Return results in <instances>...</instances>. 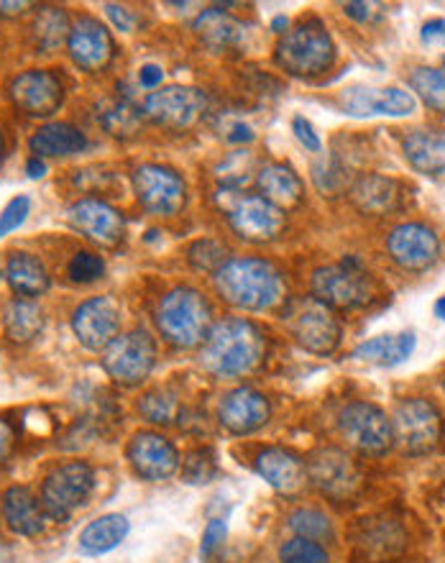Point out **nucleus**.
Masks as SVG:
<instances>
[{"label":"nucleus","mask_w":445,"mask_h":563,"mask_svg":"<svg viewBox=\"0 0 445 563\" xmlns=\"http://www.w3.org/2000/svg\"><path fill=\"white\" fill-rule=\"evenodd\" d=\"M267 356V333L248 318H223L210 328L200 346V366L210 377L238 379Z\"/></svg>","instance_id":"f257e3e1"},{"label":"nucleus","mask_w":445,"mask_h":563,"mask_svg":"<svg viewBox=\"0 0 445 563\" xmlns=\"http://www.w3.org/2000/svg\"><path fill=\"white\" fill-rule=\"evenodd\" d=\"M215 292L233 308L264 312L285 305L287 282L275 264L259 256H236L213 275Z\"/></svg>","instance_id":"f03ea898"},{"label":"nucleus","mask_w":445,"mask_h":563,"mask_svg":"<svg viewBox=\"0 0 445 563\" xmlns=\"http://www.w3.org/2000/svg\"><path fill=\"white\" fill-rule=\"evenodd\" d=\"M335 57H338V46L333 42V34L327 31L325 21L315 15L282 34L275 49L277 67L300 80L325 75L335 65Z\"/></svg>","instance_id":"7ed1b4c3"},{"label":"nucleus","mask_w":445,"mask_h":563,"mask_svg":"<svg viewBox=\"0 0 445 563\" xmlns=\"http://www.w3.org/2000/svg\"><path fill=\"white\" fill-rule=\"evenodd\" d=\"M156 328L169 346L182 351L202 346L213 328V308L200 289L175 287L156 305Z\"/></svg>","instance_id":"20e7f679"},{"label":"nucleus","mask_w":445,"mask_h":563,"mask_svg":"<svg viewBox=\"0 0 445 563\" xmlns=\"http://www.w3.org/2000/svg\"><path fill=\"white\" fill-rule=\"evenodd\" d=\"M282 325L297 346L315 356H331L343 341L341 318L312 295L290 297L282 305Z\"/></svg>","instance_id":"39448f33"},{"label":"nucleus","mask_w":445,"mask_h":563,"mask_svg":"<svg viewBox=\"0 0 445 563\" xmlns=\"http://www.w3.org/2000/svg\"><path fill=\"white\" fill-rule=\"evenodd\" d=\"M312 297L333 310H361L374 300V282L358 256H343L312 272Z\"/></svg>","instance_id":"423d86ee"},{"label":"nucleus","mask_w":445,"mask_h":563,"mask_svg":"<svg viewBox=\"0 0 445 563\" xmlns=\"http://www.w3.org/2000/svg\"><path fill=\"white\" fill-rule=\"evenodd\" d=\"M96 492V468L88 461H67L52 468L44 476L42 489H38V503H42L46 520L67 522L77 510L90 503Z\"/></svg>","instance_id":"0eeeda50"},{"label":"nucleus","mask_w":445,"mask_h":563,"mask_svg":"<svg viewBox=\"0 0 445 563\" xmlns=\"http://www.w3.org/2000/svg\"><path fill=\"white\" fill-rule=\"evenodd\" d=\"M394 443L404 456H431L441 449L445 438V420L438 405L425 397H410L397 405L394 418Z\"/></svg>","instance_id":"6e6552de"},{"label":"nucleus","mask_w":445,"mask_h":563,"mask_svg":"<svg viewBox=\"0 0 445 563\" xmlns=\"http://www.w3.org/2000/svg\"><path fill=\"white\" fill-rule=\"evenodd\" d=\"M103 372L121 387H138L152 377L156 366V341L144 328L119 333L103 351Z\"/></svg>","instance_id":"1a4fd4ad"},{"label":"nucleus","mask_w":445,"mask_h":563,"mask_svg":"<svg viewBox=\"0 0 445 563\" xmlns=\"http://www.w3.org/2000/svg\"><path fill=\"white\" fill-rule=\"evenodd\" d=\"M338 430L343 441L361 456H385L394 445L392 418L374 402H348L338 412Z\"/></svg>","instance_id":"9d476101"},{"label":"nucleus","mask_w":445,"mask_h":563,"mask_svg":"<svg viewBox=\"0 0 445 563\" xmlns=\"http://www.w3.org/2000/svg\"><path fill=\"white\" fill-rule=\"evenodd\" d=\"M233 198L225 200L223 213L238 239L248 244H271L285 231V210L271 206L262 195H241L231 190Z\"/></svg>","instance_id":"9b49d317"},{"label":"nucleus","mask_w":445,"mask_h":563,"mask_svg":"<svg viewBox=\"0 0 445 563\" xmlns=\"http://www.w3.org/2000/svg\"><path fill=\"white\" fill-rule=\"evenodd\" d=\"M205 108V92L190 85H167V88L148 92L144 100L146 119L169 131L192 129L202 119Z\"/></svg>","instance_id":"f8f14e48"},{"label":"nucleus","mask_w":445,"mask_h":563,"mask_svg":"<svg viewBox=\"0 0 445 563\" xmlns=\"http://www.w3.org/2000/svg\"><path fill=\"white\" fill-rule=\"evenodd\" d=\"M304 466H308V482L312 487L335 503L351 499L361 489V468L351 453L335 449V445L318 449Z\"/></svg>","instance_id":"ddd939ff"},{"label":"nucleus","mask_w":445,"mask_h":563,"mask_svg":"<svg viewBox=\"0 0 445 563\" xmlns=\"http://www.w3.org/2000/svg\"><path fill=\"white\" fill-rule=\"evenodd\" d=\"M8 96L23 115L46 121L65 103V80L54 69H26L8 85Z\"/></svg>","instance_id":"4468645a"},{"label":"nucleus","mask_w":445,"mask_h":563,"mask_svg":"<svg viewBox=\"0 0 445 563\" xmlns=\"http://www.w3.org/2000/svg\"><path fill=\"white\" fill-rule=\"evenodd\" d=\"M134 192L146 213L159 218H175L187 202L182 175L164 164H142L134 172Z\"/></svg>","instance_id":"2eb2a0df"},{"label":"nucleus","mask_w":445,"mask_h":563,"mask_svg":"<svg viewBox=\"0 0 445 563\" xmlns=\"http://www.w3.org/2000/svg\"><path fill=\"white\" fill-rule=\"evenodd\" d=\"M67 218L77 233L92 241L96 246L115 249L126 236V218L119 208L96 195H85L77 198L73 206L67 208Z\"/></svg>","instance_id":"dca6fc26"},{"label":"nucleus","mask_w":445,"mask_h":563,"mask_svg":"<svg viewBox=\"0 0 445 563\" xmlns=\"http://www.w3.org/2000/svg\"><path fill=\"white\" fill-rule=\"evenodd\" d=\"M387 254L404 272H427L441 260V239L431 225L408 221L394 225L387 236Z\"/></svg>","instance_id":"f3484780"},{"label":"nucleus","mask_w":445,"mask_h":563,"mask_svg":"<svg viewBox=\"0 0 445 563\" xmlns=\"http://www.w3.org/2000/svg\"><path fill=\"white\" fill-rule=\"evenodd\" d=\"M69 59L77 69L88 75H100L113 65L115 59V38L105 23L96 15H80L73 21V31L67 38Z\"/></svg>","instance_id":"a211bd4d"},{"label":"nucleus","mask_w":445,"mask_h":563,"mask_svg":"<svg viewBox=\"0 0 445 563\" xmlns=\"http://www.w3.org/2000/svg\"><path fill=\"white\" fill-rule=\"evenodd\" d=\"M73 333L88 351H105L121 333V305L111 295L82 300L73 310Z\"/></svg>","instance_id":"6ab92c4d"},{"label":"nucleus","mask_w":445,"mask_h":563,"mask_svg":"<svg viewBox=\"0 0 445 563\" xmlns=\"http://www.w3.org/2000/svg\"><path fill=\"white\" fill-rule=\"evenodd\" d=\"M341 111L351 119H404L418 111V100L402 88H369V85H351L338 96Z\"/></svg>","instance_id":"aec40b11"},{"label":"nucleus","mask_w":445,"mask_h":563,"mask_svg":"<svg viewBox=\"0 0 445 563\" xmlns=\"http://www.w3.org/2000/svg\"><path fill=\"white\" fill-rule=\"evenodd\" d=\"M126 459L136 476L146 482H167L179 472V453L167 435L142 430L126 445Z\"/></svg>","instance_id":"412c9836"},{"label":"nucleus","mask_w":445,"mask_h":563,"mask_svg":"<svg viewBox=\"0 0 445 563\" xmlns=\"http://www.w3.org/2000/svg\"><path fill=\"white\" fill-rule=\"evenodd\" d=\"M271 418V402L254 387H236L218 405V420L233 435H252Z\"/></svg>","instance_id":"4be33fe9"},{"label":"nucleus","mask_w":445,"mask_h":563,"mask_svg":"<svg viewBox=\"0 0 445 563\" xmlns=\"http://www.w3.org/2000/svg\"><path fill=\"white\" fill-rule=\"evenodd\" d=\"M254 468L271 489L285 497H297L310 484L304 461L290 449H279V445H269L256 453Z\"/></svg>","instance_id":"5701e85b"},{"label":"nucleus","mask_w":445,"mask_h":563,"mask_svg":"<svg viewBox=\"0 0 445 563\" xmlns=\"http://www.w3.org/2000/svg\"><path fill=\"white\" fill-rule=\"evenodd\" d=\"M348 200L361 216H369V218L389 216L402 206L404 187L392 177L369 172V175L356 177L354 183H351Z\"/></svg>","instance_id":"b1692460"},{"label":"nucleus","mask_w":445,"mask_h":563,"mask_svg":"<svg viewBox=\"0 0 445 563\" xmlns=\"http://www.w3.org/2000/svg\"><path fill=\"white\" fill-rule=\"evenodd\" d=\"M356 551L364 561L371 563H389L408 549V536L402 526L389 518H369L361 520L356 530Z\"/></svg>","instance_id":"393cba45"},{"label":"nucleus","mask_w":445,"mask_h":563,"mask_svg":"<svg viewBox=\"0 0 445 563\" xmlns=\"http://www.w3.org/2000/svg\"><path fill=\"white\" fill-rule=\"evenodd\" d=\"M0 518H3L5 528L21 538L42 536L46 528V512L42 503H38L36 492L26 487V484H15L8 487L0 497Z\"/></svg>","instance_id":"a878e982"},{"label":"nucleus","mask_w":445,"mask_h":563,"mask_svg":"<svg viewBox=\"0 0 445 563\" xmlns=\"http://www.w3.org/2000/svg\"><path fill=\"white\" fill-rule=\"evenodd\" d=\"M90 139L80 126L67 121H46L38 126L29 139L31 156L38 159H67V156H77L88 152Z\"/></svg>","instance_id":"bb28decb"},{"label":"nucleus","mask_w":445,"mask_h":563,"mask_svg":"<svg viewBox=\"0 0 445 563\" xmlns=\"http://www.w3.org/2000/svg\"><path fill=\"white\" fill-rule=\"evenodd\" d=\"M256 187L264 200H269L271 206L279 210L300 206L304 198V183L302 177L285 162H269L256 172Z\"/></svg>","instance_id":"cd10ccee"},{"label":"nucleus","mask_w":445,"mask_h":563,"mask_svg":"<svg viewBox=\"0 0 445 563\" xmlns=\"http://www.w3.org/2000/svg\"><path fill=\"white\" fill-rule=\"evenodd\" d=\"M404 162L410 164L418 175L443 177L445 175V134L443 131L415 129L402 139Z\"/></svg>","instance_id":"c85d7f7f"},{"label":"nucleus","mask_w":445,"mask_h":563,"mask_svg":"<svg viewBox=\"0 0 445 563\" xmlns=\"http://www.w3.org/2000/svg\"><path fill=\"white\" fill-rule=\"evenodd\" d=\"M194 36L208 46L210 52H229L241 46L246 38V29L236 15L225 13L223 8H205L192 23Z\"/></svg>","instance_id":"c756f323"},{"label":"nucleus","mask_w":445,"mask_h":563,"mask_svg":"<svg viewBox=\"0 0 445 563\" xmlns=\"http://www.w3.org/2000/svg\"><path fill=\"white\" fill-rule=\"evenodd\" d=\"M129 533L131 522L126 515H100V518L90 520L88 526L80 530V536H77V551H80L82 556H105V553L119 549V545L129 538Z\"/></svg>","instance_id":"7c9ffc66"},{"label":"nucleus","mask_w":445,"mask_h":563,"mask_svg":"<svg viewBox=\"0 0 445 563\" xmlns=\"http://www.w3.org/2000/svg\"><path fill=\"white\" fill-rule=\"evenodd\" d=\"M5 279L13 292L23 297V300H36V297L49 292L52 287L49 269L44 267V262L36 254L29 252H15L8 256Z\"/></svg>","instance_id":"2f4dec72"},{"label":"nucleus","mask_w":445,"mask_h":563,"mask_svg":"<svg viewBox=\"0 0 445 563\" xmlns=\"http://www.w3.org/2000/svg\"><path fill=\"white\" fill-rule=\"evenodd\" d=\"M418 335L415 331H402L397 335H377V339H369L351 351V358L366 364H379V366H397L415 354Z\"/></svg>","instance_id":"473e14b6"},{"label":"nucleus","mask_w":445,"mask_h":563,"mask_svg":"<svg viewBox=\"0 0 445 563\" xmlns=\"http://www.w3.org/2000/svg\"><path fill=\"white\" fill-rule=\"evenodd\" d=\"M3 331L8 341L29 343L44 331V310L36 300H23L15 297L3 310Z\"/></svg>","instance_id":"72a5a7b5"},{"label":"nucleus","mask_w":445,"mask_h":563,"mask_svg":"<svg viewBox=\"0 0 445 563\" xmlns=\"http://www.w3.org/2000/svg\"><path fill=\"white\" fill-rule=\"evenodd\" d=\"M69 31H73V21H69L67 11L62 5H42L34 15V42L44 54L57 52L62 44H67Z\"/></svg>","instance_id":"f704fd0d"},{"label":"nucleus","mask_w":445,"mask_h":563,"mask_svg":"<svg viewBox=\"0 0 445 563\" xmlns=\"http://www.w3.org/2000/svg\"><path fill=\"white\" fill-rule=\"evenodd\" d=\"M142 108H136L126 96L105 98L103 103L98 106V123L105 129V134H111L115 139L134 136L138 126H142Z\"/></svg>","instance_id":"c9c22d12"},{"label":"nucleus","mask_w":445,"mask_h":563,"mask_svg":"<svg viewBox=\"0 0 445 563\" xmlns=\"http://www.w3.org/2000/svg\"><path fill=\"white\" fill-rule=\"evenodd\" d=\"M412 96H418L431 111L445 113V67H415L408 77Z\"/></svg>","instance_id":"e433bc0d"},{"label":"nucleus","mask_w":445,"mask_h":563,"mask_svg":"<svg viewBox=\"0 0 445 563\" xmlns=\"http://www.w3.org/2000/svg\"><path fill=\"white\" fill-rule=\"evenodd\" d=\"M287 526H290L297 538H304V541L315 543H331L335 538V528L331 518L325 512L315 510V507H297L287 518Z\"/></svg>","instance_id":"4c0bfd02"},{"label":"nucleus","mask_w":445,"mask_h":563,"mask_svg":"<svg viewBox=\"0 0 445 563\" xmlns=\"http://www.w3.org/2000/svg\"><path fill=\"white\" fill-rule=\"evenodd\" d=\"M256 159L252 152L246 148H238V152H231L225 159L215 167V177L225 190H241V187L248 185L254 179L256 183Z\"/></svg>","instance_id":"58836bf2"},{"label":"nucleus","mask_w":445,"mask_h":563,"mask_svg":"<svg viewBox=\"0 0 445 563\" xmlns=\"http://www.w3.org/2000/svg\"><path fill=\"white\" fill-rule=\"evenodd\" d=\"M312 183L323 195H338L351 187V169L338 156H320L312 164Z\"/></svg>","instance_id":"ea45409f"},{"label":"nucleus","mask_w":445,"mask_h":563,"mask_svg":"<svg viewBox=\"0 0 445 563\" xmlns=\"http://www.w3.org/2000/svg\"><path fill=\"white\" fill-rule=\"evenodd\" d=\"M187 262L192 264L198 272H205V275H215L218 269L229 262V252L221 241L215 239H200L187 249Z\"/></svg>","instance_id":"a19ab883"},{"label":"nucleus","mask_w":445,"mask_h":563,"mask_svg":"<svg viewBox=\"0 0 445 563\" xmlns=\"http://www.w3.org/2000/svg\"><path fill=\"white\" fill-rule=\"evenodd\" d=\"M138 412L152 426H167L177 416V397L167 389H152L138 400Z\"/></svg>","instance_id":"79ce46f5"},{"label":"nucleus","mask_w":445,"mask_h":563,"mask_svg":"<svg viewBox=\"0 0 445 563\" xmlns=\"http://www.w3.org/2000/svg\"><path fill=\"white\" fill-rule=\"evenodd\" d=\"M105 260L96 252H77L67 264V277L75 285H92V282L103 279Z\"/></svg>","instance_id":"37998d69"},{"label":"nucleus","mask_w":445,"mask_h":563,"mask_svg":"<svg viewBox=\"0 0 445 563\" xmlns=\"http://www.w3.org/2000/svg\"><path fill=\"white\" fill-rule=\"evenodd\" d=\"M279 561L282 563H331V553L325 551L323 543L304 541V538H292L279 549Z\"/></svg>","instance_id":"c03bdc74"},{"label":"nucleus","mask_w":445,"mask_h":563,"mask_svg":"<svg viewBox=\"0 0 445 563\" xmlns=\"http://www.w3.org/2000/svg\"><path fill=\"white\" fill-rule=\"evenodd\" d=\"M218 474L215 456L210 449H194L182 461V479L187 484H210Z\"/></svg>","instance_id":"a18cd8bd"},{"label":"nucleus","mask_w":445,"mask_h":563,"mask_svg":"<svg viewBox=\"0 0 445 563\" xmlns=\"http://www.w3.org/2000/svg\"><path fill=\"white\" fill-rule=\"evenodd\" d=\"M31 216V198L29 195H15L0 210V241L5 236H11L13 231H19L26 218Z\"/></svg>","instance_id":"49530a36"},{"label":"nucleus","mask_w":445,"mask_h":563,"mask_svg":"<svg viewBox=\"0 0 445 563\" xmlns=\"http://www.w3.org/2000/svg\"><path fill=\"white\" fill-rule=\"evenodd\" d=\"M225 536H229V522L223 518H213L202 530V541H200V556L202 559H213L215 551L225 543Z\"/></svg>","instance_id":"de8ad7c7"},{"label":"nucleus","mask_w":445,"mask_h":563,"mask_svg":"<svg viewBox=\"0 0 445 563\" xmlns=\"http://www.w3.org/2000/svg\"><path fill=\"white\" fill-rule=\"evenodd\" d=\"M292 134L304 146V152H310V154L323 152V139H320L315 126H312L304 115H294L292 119Z\"/></svg>","instance_id":"09e8293b"},{"label":"nucleus","mask_w":445,"mask_h":563,"mask_svg":"<svg viewBox=\"0 0 445 563\" xmlns=\"http://www.w3.org/2000/svg\"><path fill=\"white\" fill-rule=\"evenodd\" d=\"M221 136L229 141V144L244 146V144H252V141L256 139V131L248 126L244 119H231L221 126Z\"/></svg>","instance_id":"8fccbe9b"},{"label":"nucleus","mask_w":445,"mask_h":563,"mask_svg":"<svg viewBox=\"0 0 445 563\" xmlns=\"http://www.w3.org/2000/svg\"><path fill=\"white\" fill-rule=\"evenodd\" d=\"M343 13L348 15V19H354L356 23H377L385 19V5L379 3H346L343 5Z\"/></svg>","instance_id":"3c124183"},{"label":"nucleus","mask_w":445,"mask_h":563,"mask_svg":"<svg viewBox=\"0 0 445 563\" xmlns=\"http://www.w3.org/2000/svg\"><path fill=\"white\" fill-rule=\"evenodd\" d=\"M420 42H423L427 49H438V46H443V65H445V19L425 21L423 29H420Z\"/></svg>","instance_id":"603ef678"},{"label":"nucleus","mask_w":445,"mask_h":563,"mask_svg":"<svg viewBox=\"0 0 445 563\" xmlns=\"http://www.w3.org/2000/svg\"><path fill=\"white\" fill-rule=\"evenodd\" d=\"M103 8H105V15H108V19L113 21V26L119 29V31H123V34H131V31L136 29V19H134V13H131L126 5H119V3H105Z\"/></svg>","instance_id":"864d4df0"},{"label":"nucleus","mask_w":445,"mask_h":563,"mask_svg":"<svg viewBox=\"0 0 445 563\" xmlns=\"http://www.w3.org/2000/svg\"><path fill=\"white\" fill-rule=\"evenodd\" d=\"M164 82V69L159 65H142V69H138V85H142L144 90H159Z\"/></svg>","instance_id":"5fc2aeb1"},{"label":"nucleus","mask_w":445,"mask_h":563,"mask_svg":"<svg viewBox=\"0 0 445 563\" xmlns=\"http://www.w3.org/2000/svg\"><path fill=\"white\" fill-rule=\"evenodd\" d=\"M13 445H15V430L5 418H0V468H3L5 461L11 459Z\"/></svg>","instance_id":"6e6d98bb"},{"label":"nucleus","mask_w":445,"mask_h":563,"mask_svg":"<svg viewBox=\"0 0 445 563\" xmlns=\"http://www.w3.org/2000/svg\"><path fill=\"white\" fill-rule=\"evenodd\" d=\"M46 172H49V167H46L44 159H38V156H29V159H26V175L31 179H42V177H46Z\"/></svg>","instance_id":"4d7b16f0"},{"label":"nucleus","mask_w":445,"mask_h":563,"mask_svg":"<svg viewBox=\"0 0 445 563\" xmlns=\"http://www.w3.org/2000/svg\"><path fill=\"white\" fill-rule=\"evenodd\" d=\"M26 8H31V3H0V15H3V19H15V15H21Z\"/></svg>","instance_id":"13d9d810"},{"label":"nucleus","mask_w":445,"mask_h":563,"mask_svg":"<svg viewBox=\"0 0 445 563\" xmlns=\"http://www.w3.org/2000/svg\"><path fill=\"white\" fill-rule=\"evenodd\" d=\"M271 31H275V34H287V31H290V19H287V15H277V19L271 21Z\"/></svg>","instance_id":"bf43d9fd"},{"label":"nucleus","mask_w":445,"mask_h":563,"mask_svg":"<svg viewBox=\"0 0 445 563\" xmlns=\"http://www.w3.org/2000/svg\"><path fill=\"white\" fill-rule=\"evenodd\" d=\"M433 312H435V318L443 320V323H445V295H443V297H438V300H435V305H433Z\"/></svg>","instance_id":"052dcab7"},{"label":"nucleus","mask_w":445,"mask_h":563,"mask_svg":"<svg viewBox=\"0 0 445 563\" xmlns=\"http://www.w3.org/2000/svg\"><path fill=\"white\" fill-rule=\"evenodd\" d=\"M3 146H5V141H3V131H0V156H3Z\"/></svg>","instance_id":"680f3d73"},{"label":"nucleus","mask_w":445,"mask_h":563,"mask_svg":"<svg viewBox=\"0 0 445 563\" xmlns=\"http://www.w3.org/2000/svg\"><path fill=\"white\" fill-rule=\"evenodd\" d=\"M443 389H445V377H443Z\"/></svg>","instance_id":"e2e57ef3"}]
</instances>
